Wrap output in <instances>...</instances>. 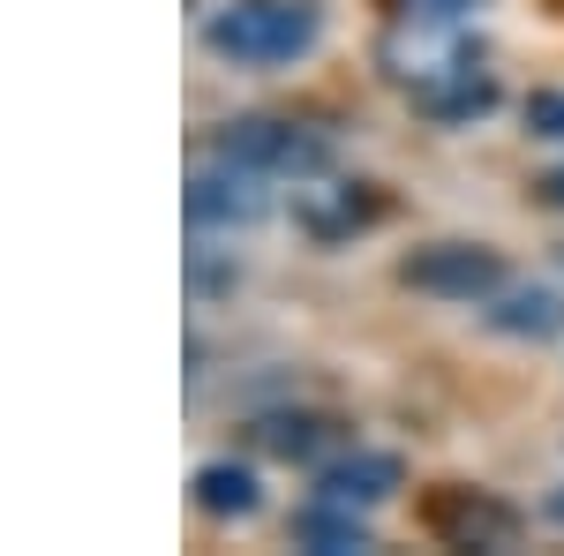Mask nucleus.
I'll use <instances>...</instances> for the list:
<instances>
[{"label":"nucleus","instance_id":"nucleus-6","mask_svg":"<svg viewBox=\"0 0 564 556\" xmlns=\"http://www.w3.org/2000/svg\"><path fill=\"white\" fill-rule=\"evenodd\" d=\"M377 218H384V196H377L369 181H324V188H308L302 204H294V226H302L308 241H324V249L369 233Z\"/></svg>","mask_w":564,"mask_h":556},{"label":"nucleus","instance_id":"nucleus-5","mask_svg":"<svg viewBox=\"0 0 564 556\" xmlns=\"http://www.w3.org/2000/svg\"><path fill=\"white\" fill-rule=\"evenodd\" d=\"M271 218V188H263L257 166H196L188 173V226L196 233H241V226H263Z\"/></svg>","mask_w":564,"mask_h":556},{"label":"nucleus","instance_id":"nucleus-11","mask_svg":"<svg viewBox=\"0 0 564 556\" xmlns=\"http://www.w3.org/2000/svg\"><path fill=\"white\" fill-rule=\"evenodd\" d=\"M489 331H505V339H557L564 331V294L550 286H497L489 294Z\"/></svg>","mask_w":564,"mask_h":556},{"label":"nucleus","instance_id":"nucleus-4","mask_svg":"<svg viewBox=\"0 0 564 556\" xmlns=\"http://www.w3.org/2000/svg\"><path fill=\"white\" fill-rule=\"evenodd\" d=\"M422 519H430V534L444 542V549L505 556V549H520V534H527V519L512 512L505 497H489V489H436Z\"/></svg>","mask_w":564,"mask_h":556},{"label":"nucleus","instance_id":"nucleus-7","mask_svg":"<svg viewBox=\"0 0 564 556\" xmlns=\"http://www.w3.org/2000/svg\"><path fill=\"white\" fill-rule=\"evenodd\" d=\"M414 106H422L430 121H444V129H467V121H481V113L497 106V76L481 68L475 53H452L444 68H430V76L414 84Z\"/></svg>","mask_w":564,"mask_h":556},{"label":"nucleus","instance_id":"nucleus-15","mask_svg":"<svg viewBox=\"0 0 564 556\" xmlns=\"http://www.w3.org/2000/svg\"><path fill=\"white\" fill-rule=\"evenodd\" d=\"M534 196H542V204H557V211H564V166H557V173H542V181H534Z\"/></svg>","mask_w":564,"mask_h":556},{"label":"nucleus","instance_id":"nucleus-10","mask_svg":"<svg viewBox=\"0 0 564 556\" xmlns=\"http://www.w3.org/2000/svg\"><path fill=\"white\" fill-rule=\"evenodd\" d=\"M294 549H308V556H361V549H377V534H369V519L354 512V504L308 497L302 512H294Z\"/></svg>","mask_w":564,"mask_h":556},{"label":"nucleus","instance_id":"nucleus-9","mask_svg":"<svg viewBox=\"0 0 564 556\" xmlns=\"http://www.w3.org/2000/svg\"><path fill=\"white\" fill-rule=\"evenodd\" d=\"M399 481H406V467H399L391 451H339L332 467H316V497H332V504H354V512H369V504L399 497Z\"/></svg>","mask_w":564,"mask_h":556},{"label":"nucleus","instance_id":"nucleus-1","mask_svg":"<svg viewBox=\"0 0 564 556\" xmlns=\"http://www.w3.org/2000/svg\"><path fill=\"white\" fill-rule=\"evenodd\" d=\"M324 39V15L308 0H234L204 23V45L234 68H286Z\"/></svg>","mask_w":564,"mask_h":556},{"label":"nucleus","instance_id":"nucleus-8","mask_svg":"<svg viewBox=\"0 0 564 556\" xmlns=\"http://www.w3.org/2000/svg\"><path fill=\"white\" fill-rule=\"evenodd\" d=\"M249 444H257L263 459L308 467V459H324V451H347V422H339V414L286 406V414H257V422H249Z\"/></svg>","mask_w":564,"mask_h":556},{"label":"nucleus","instance_id":"nucleus-16","mask_svg":"<svg viewBox=\"0 0 564 556\" xmlns=\"http://www.w3.org/2000/svg\"><path fill=\"white\" fill-rule=\"evenodd\" d=\"M550 519H564V489H557V497H550Z\"/></svg>","mask_w":564,"mask_h":556},{"label":"nucleus","instance_id":"nucleus-14","mask_svg":"<svg viewBox=\"0 0 564 556\" xmlns=\"http://www.w3.org/2000/svg\"><path fill=\"white\" fill-rule=\"evenodd\" d=\"M399 15H414V23H452V15H467V8H481V0H391Z\"/></svg>","mask_w":564,"mask_h":556},{"label":"nucleus","instance_id":"nucleus-3","mask_svg":"<svg viewBox=\"0 0 564 556\" xmlns=\"http://www.w3.org/2000/svg\"><path fill=\"white\" fill-rule=\"evenodd\" d=\"M399 279L436 301H489L505 286V257L489 241H430V249H414L399 263Z\"/></svg>","mask_w":564,"mask_h":556},{"label":"nucleus","instance_id":"nucleus-2","mask_svg":"<svg viewBox=\"0 0 564 556\" xmlns=\"http://www.w3.org/2000/svg\"><path fill=\"white\" fill-rule=\"evenodd\" d=\"M218 159L234 166H257L263 181H324L339 166V143L308 121H279V113H249V121H226L218 129Z\"/></svg>","mask_w":564,"mask_h":556},{"label":"nucleus","instance_id":"nucleus-13","mask_svg":"<svg viewBox=\"0 0 564 556\" xmlns=\"http://www.w3.org/2000/svg\"><path fill=\"white\" fill-rule=\"evenodd\" d=\"M527 129L564 143V90H534V98H527Z\"/></svg>","mask_w":564,"mask_h":556},{"label":"nucleus","instance_id":"nucleus-12","mask_svg":"<svg viewBox=\"0 0 564 556\" xmlns=\"http://www.w3.org/2000/svg\"><path fill=\"white\" fill-rule=\"evenodd\" d=\"M196 512H212V519H249L263 504V489H257V473L249 467H234V459H212V467H196Z\"/></svg>","mask_w":564,"mask_h":556}]
</instances>
